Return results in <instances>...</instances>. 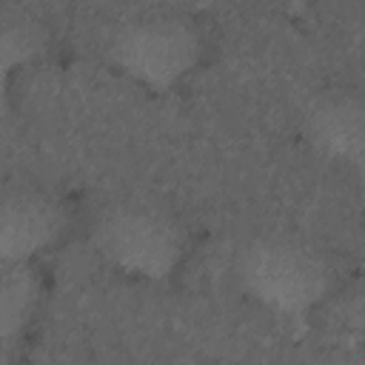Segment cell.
<instances>
[{"label": "cell", "mask_w": 365, "mask_h": 365, "mask_svg": "<svg viewBox=\"0 0 365 365\" xmlns=\"http://www.w3.org/2000/svg\"><path fill=\"white\" fill-rule=\"evenodd\" d=\"M40 302V274L34 262L0 259V339L20 336Z\"/></svg>", "instance_id": "52a82bcc"}, {"label": "cell", "mask_w": 365, "mask_h": 365, "mask_svg": "<svg viewBox=\"0 0 365 365\" xmlns=\"http://www.w3.org/2000/svg\"><path fill=\"white\" fill-rule=\"evenodd\" d=\"M282 3H285V6H288L294 14H302V11L308 9V3H311V0H282Z\"/></svg>", "instance_id": "ba28073f"}, {"label": "cell", "mask_w": 365, "mask_h": 365, "mask_svg": "<svg viewBox=\"0 0 365 365\" xmlns=\"http://www.w3.org/2000/svg\"><path fill=\"white\" fill-rule=\"evenodd\" d=\"M305 140L325 160L362 168L365 160V103L351 86H328L317 91L305 108Z\"/></svg>", "instance_id": "5b68a950"}, {"label": "cell", "mask_w": 365, "mask_h": 365, "mask_svg": "<svg viewBox=\"0 0 365 365\" xmlns=\"http://www.w3.org/2000/svg\"><path fill=\"white\" fill-rule=\"evenodd\" d=\"M48 48L46 20L23 3L0 0V117L9 114L11 80Z\"/></svg>", "instance_id": "8992f818"}, {"label": "cell", "mask_w": 365, "mask_h": 365, "mask_svg": "<svg viewBox=\"0 0 365 365\" xmlns=\"http://www.w3.org/2000/svg\"><path fill=\"white\" fill-rule=\"evenodd\" d=\"M97 254L120 274L168 282L188 254V225L160 197L134 194L108 205L94 225Z\"/></svg>", "instance_id": "7a4b0ae2"}, {"label": "cell", "mask_w": 365, "mask_h": 365, "mask_svg": "<svg viewBox=\"0 0 365 365\" xmlns=\"http://www.w3.org/2000/svg\"><path fill=\"white\" fill-rule=\"evenodd\" d=\"M68 228L66 200L29 177L0 180V259L34 262Z\"/></svg>", "instance_id": "277c9868"}, {"label": "cell", "mask_w": 365, "mask_h": 365, "mask_svg": "<svg viewBox=\"0 0 365 365\" xmlns=\"http://www.w3.org/2000/svg\"><path fill=\"white\" fill-rule=\"evenodd\" d=\"M205 48L208 37L194 14L160 9L125 20L108 43V57L131 83L165 94L200 68Z\"/></svg>", "instance_id": "3957f363"}, {"label": "cell", "mask_w": 365, "mask_h": 365, "mask_svg": "<svg viewBox=\"0 0 365 365\" xmlns=\"http://www.w3.org/2000/svg\"><path fill=\"white\" fill-rule=\"evenodd\" d=\"M237 277L257 305L285 319H308L336 291V265L328 251L282 231L254 237L240 251Z\"/></svg>", "instance_id": "6da1fadb"}]
</instances>
